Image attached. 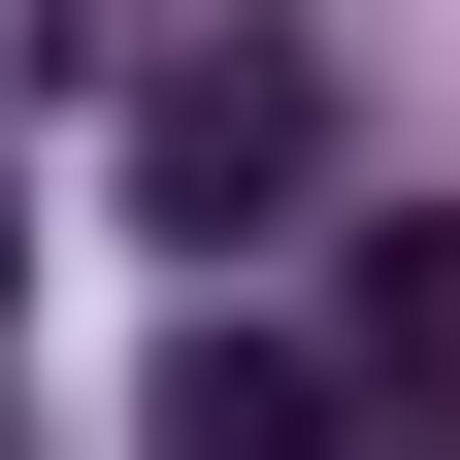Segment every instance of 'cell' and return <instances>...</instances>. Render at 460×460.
Masks as SVG:
<instances>
[{"label":"cell","instance_id":"cell-1","mask_svg":"<svg viewBox=\"0 0 460 460\" xmlns=\"http://www.w3.org/2000/svg\"><path fill=\"white\" fill-rule=\"evenodd\" d=\"M132 198L198 230V263L296 230V198H329V33H198V66H132Z\"/></svg>","mask_w":460,"mask_h":460},{"label":"cell","instance_id":"cell-2","mask_svg":"<svg viewBox=\"0 0 460 460\" xmlns=\"http://www.w3.org/2000/svg\"><path fill=\"white\" fill-rule=\"evenodd\" d=\"M164 460H362V362H296V329H164Z\"/></svg>","mask_w":460,"mask_h":460},{"label":"cell","instance_id":"cell-3","mask_svg":"<svg viewBox=\"0 0 460 460\" xmlns=\"http://www.w3.org/2000/svg\"><path fill=\"white\" fill-rule=\"evenodd\" d=\"M362 394H460V230H362Z\"/></svg>","mask_w":460,"mask_h":460},{"label":"cell","instance_id":"cell-4","mask_svg":"<svg viewBox=\"0 0 460 460\" xmlns=\"http://www.w3.org/2000/svg\"><path fill=\"white\" fill-rule=\"evenodd\" d=\"M0 263H33V230H0Z\"/></svg>","mask_w":460,"mask_h":460}]
</instances>
